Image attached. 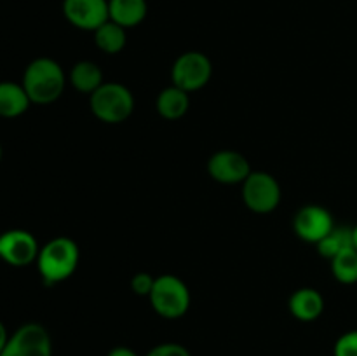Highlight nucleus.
Instances as JSON below:
<instances>
[{
	"instance_id": "obj_7",
	"label": "nucleus",
	"mask_w": 357,
	"mask_h": 356,
	"mask_svg": "<svg viewBox=\"0 0 357 356\" xmlns=\"http://www.w3.org/2000/svg\"><path fill=\"white\" fill-rule=\"evenodd\" d=\"M0 356H52L51 335L38 323L23 325L10 335Z\"/></svg>"
},
{
	"instance_id": "obj_8",
	"label": "nucleus",
	"mask_w": 357,
	"mask_h": 356,
	"mask_svg": "<svg viewBox=\"0 0 357 356\" xmlns=\"http://www.w3.org/2000/svg\"><path fill=\"white\" fill-rule=\"evenodd\" d=\"M37 239L23 229L7 230L0 236V258L13 267H26L38 257Z\"/></svg>"
},
{
	"instance_id": "obj_3",
	"label": "nucleus",
	"mask_w": 357,
	"mask_h": 356,
	"mask_svg": "<svg viewBox=\"0 0 357 356\" xmlns=\"http://www.w3.org/2000/svg\"><path fill=\"white\" fill-rule=\"evenodd\" d=\"M89 96L91 112L107 124L124 122L135 110V96L124 84L103 82Z\"/></svg>"
},
{
	"instance_id": "obj_23",
	"label": "nucleus",
	"mask_w": 357,
	"mask_h": 356,
	"mask_svg": "<svg viewBox=\"0 0 357 356\" xmlns=\"http://www.w3.org/2000/svg\"><path fill=\"white\" fill-rule=\"evenodd\" d=\"M108 356H138V355H136L132 349L124 348V346H119V348L112 349V351L108 353Z\"/></svg>"
},
{
	"instance_id": "obj_11",
	"label": "nucleus",
	"mask_w": 357,
	"mask_h": 356,
	"mask_svg": "<svg viewBox=\"0 0 357 356\" xmlns=\"http://www.w3.org/2000/svg\"><path fill=\"white\" fill-rule=\"evenodd\" d=\"M208 173L220 184H243L251 175V164L237 150H218L209 157Z\"/></svg>"
},
{
	"instance_id": "obj_24",
	"label": "nucleus",
	"mask_w": 357,
	"mask_h": 356,
	"mask_svg": "<svg viewBox=\"0 0 357 356\" xmlns=\"http://www.w3.org/2000/svg\"><path fill=\"white\" fill-rule=\"evenodd\" d=\"M7 341H9V334H7L6 327H3V323L0 321V355H2L3 348H6Z\"/></svg>"
},
{
	"instance_id": "obj_18",
	"label": "nucleus",
	"mask_w": 357,
	"mask_h": 356,
	"mask_svg": "<svg viewBox=\"0 0 357 356\" xmlns=\"http://www.w3.org/2000/svg\"><path fill=\"white\" fill-rule=\"evenodd\" d=\"M354 246V239H352V229L351 227H337L331 229V232L326 237L317 243V251L323 255L324 258H335L342 251L349 250Z\"/></svg>"
},
{
	"instance_id": "obj_6",
	"label": "nucleus",
	"mask_w": 357,
	"mask_h": 356,
	"mask_svg": "<svg viewBox=\"0 0 357 356\" xmlns=\"http://www.w3.org/2000/svg\"><path fill=\"white\" fill-rule=\"evenodd\" d=\"M243 199L251 212L271 213L281 202V185L271 173L251 171L243 181Z\"/></svg>"
},
{
	"instance_id": "obj_20",
	"label": "nucleus",
	"mask_w": 357,
	"mask_h": 356,
	"mask_svg": "<svg viewBox=\"0 0 357 356\" xmlns=\"http://www.w3.org/2000/svg\"><path fill=\"white\" fill-rule=\"evenodd\" d=\"M335 356H357V330L345 332L338 337L333 348Z\"/></svg>"
},
{
	"instance_id": "obj_17",
	"label": "nucleus",
	"mask_w": 357,
	"mask_h": 356,
	"mask_svg": "<svg viewBox=\"0 0 357 356\" xmlns=\"http://www.w3.org/2000/svg\"><path fill=\"white\" fill-rule=\"evenodd\" d=\"M126 42H128L126 28H122L121 24L114 23L110 20L94 31V44L98 45V49L107 52V54H117V52H121L126 47Z\"/></svg>"
},
{
	"instance_id": "obj_5",
	"label": "nucleus",
	"mask_w": 357,
	"mask_h": 356,
	"mask_svg": "<svg viewBox=\"0 0 357 356\" xmlns=\"http://www.w3.org/2000/svg\"><path fill=\"white\" fill-rule=\"evenodd\" d=\"M213 65L211 59L199 51H187L178 56L171 68V79L173 86L194 93V91L202 89L206 84L211 80Z\"/></svg>"
},
{
	"instance_id": "obj_25",
	"label": "nucleus",
	"mask_w": 357,
	"mask_h": 356,
	"mask_svg": "<svg viewBox=\"0 0 357 356\" xmlns=\"http://www.w3.org/2000/svg\"><path fill=\"white\" fill-rule=\"evenodd\" d=\"M352 239H354V248L357 250V225L352 227Z\"/></svg>"
},
{
	"instance_id": "obj_22",
	"label": "nucleus",
	"mask_w": 357,
	"mask_h": 356,
	"mask_svg": "<svg viewBox=\"0 0 357 356\" xmlns=\"http://www.w3.org/2000/svg\"><path fill=\"white\" fill-rule=\"evenodd\" d=\"M146 356H192L185 346L176 344V342H164V344L155 346Z\"/></svg>"
},
{
	"instance_id": "obj_9",
	"label": "nucleus",
	"mask_w": 357,
	"mask_h": 356,
	"mask_svg": "<svg viewBox=\"0 0 357 356\" xmlns=\"http://www.w3.org/2000/svg\"><path fill=\"white\" fill-rule=\"evenodd\" d=\"M63 16L79 30L96 31L110 20L108 0H63Z\"/></svg>"
},
{
	"instance_id": "obj_1",
	"label": "nucleus",
	"mask_w": 357,
	"mask_h": 356,
	"mask_svg": "<svg viewBox=\"0 0 357 356\" xmlns=\"http://www.w3.org/2000/svg\"><path fill=\"white\" fill-rule=\"evenodd\" d=\"M21 84L31 103L49 105L63 94L66 77L58 61L51 58H37L26 66Z\"/></svg>"
},
{
	"instance_id": "obj_16",
	"label": "nucleus",
	"mask_w": 357,
	"mask_h": 356,
	"mask_svg": "<svg viewBox=\"0 0 357 356\" xmlns=\"http://www.w3.org/2000/svg\"><path fill=\"white\" fill-rule=\"evenodd\" d=\"M70 82L80 93L93 94L103 84V72L94 61L84 59L73 65L70 72Z\"/></svg>"
},
{
	"instance_id": "obj_13",
	"label": "nucleus",
	"mask_w": 357,
	"mask_h": 356,
	"mask_svg": "<svg viewBox=\"0 0 357 356\" xmlns=\"http://www.w3.org/2000/svg\"><path fill=\"white\" fill-rule=\"evenodd\" d=\"M30 105L31 101L23 84L10 82V80L0 82V117H20L30 108Z\"/></svg>"
},
{
	"instance_id": "obj_12",
	"label": "nucleus",
	"mask_w": 357,
	"mask_h": 356,
	"mask_svg": "<svg viewBox=\"0 0 357 356\" xmlns=\"http://www.w3.org/2000/svg\"><path fill=\"white\" fill-rule=\"evenodd\" d=\"M289 311L300 321H314L323 314L324 299L316 288H300L289 297Z\"/></svg>"
},
{
	"instance_id": "obj_21",
	"label": "nucleus",
	"mask_w": 357,
	"mask_h": 356,
	"mask_svg": "<svg viewBox=\"0 0 357 356\" xmlns=\"http://www.w3.org/2000/svg\"><path fill=\"white\" fill-rule=\"evenodd\" d=\"M153 283H155V278L149 274V272H138V274L132 276L131 279V290L136 293V295H150L153 288Z\"/></svg>"
},
{
	"instance_id": "obj_2",
	"label": "nucleus",
	"mask_w": 357,
	"mask_h": 356,
	"mask_svg": "<svg viewBox=\"0 0 357 356\" xmlns=\"http://www.w3.org/2000/svg\"><path fill=\"white\" fill-rule=\"evenodd\" d=\"M79 258L80 251L75 241L59 236L40 248L37 257V267L45 283L56 285V283L68 279L75 272Z\"/></svg>"
},
{
	"instance_id": "obj_26",
	"label": "nucleus",
	"mask_w": 357,
	"mask_h": 356,
	"mask_svg": "<svg viewBox=\"0 0 357 356\" xmlns=\"http://www.w3.org/2000/svg\"><path fill=\"white\" fill-rule=\"evenodd\" d=\"M0 161H2V145H0Z\"/></svg>"
},
{
	"instance_id": "obj_19",
	"label": "nucleus",
	"mask_w": 357,
	"mask_h": 356,
	"mask_svg": "<svg viewBox=\"0 0 357 356\" xmlns=\"http://www.w3.org/2000/svg\"><path fill=\"white\" fill-rule=\"evenodd\" d=\"M331 271L337 281L344 285L357 283V250L354 246L331 258Z\"/></svg>"
},
{
	"instance_id": "obj_15",
	"label": "nucleus",
	"mask_w": 357,
	"mask_h": 356,
	"mask_svg": "<svg viewBox=\"0 0 357 356\" xmlns=\"http://www.w3.org/2000/svg\"><path fill=\"white\" fill-rule=\"evenodd\" d=\"M190 93L180 89L176 86H169L162 89L157 96V112L167 121H176L183 117L190 107Z\"/></svg>"
},
{
	"instance_id": "obj_10",
	"label": "nucleus",
	"mask_w": 357,
	"mask_h": 356,
	"mask_svg": "<svg viewBox=\"0 0 357 356\" xmlns=\"http://www.w3.org/2000/svg\"><path fill=\"white\" fill-rule=\"evenodd\" d=\"M335 227L333 215L324 206L307 205L296 212L293 218V229L300 239L307 243H319Z\"/></svg>"
},
{
	"instance_id": "obj_4",
	"label": "nucleus",
	"mask_w": 357,
	"mask_h": 356,
	"mask_svg": "<svg viewBox=\"0 0 357 356\" xmlns=\"http://www.w3.org/2000/svg\"><path fill=\"white\" fill-rule=\"evenodd\" d=\"M149 299L159 316L176 320L185 316L190 307V290L178 276L162 274L155 278Z\"/></svg>"
},
{
	"instance_id": "obj_14",
	"label": "nucleus",
	"mask_w": 357,
	"mask_h": 356,
	"mask_svg": "<svg viewBox=\"0 0 357 356\" xmlns=\"http://www.w3.org/2000/svg\"><path fill=\"white\" fill-rule=\"evenodd\" d=\"M108 10L110 21L128 30L143 23L149 13V6L146 0H108Z\"/></svg>"
}]
</instances>
